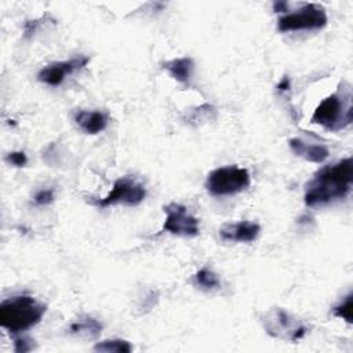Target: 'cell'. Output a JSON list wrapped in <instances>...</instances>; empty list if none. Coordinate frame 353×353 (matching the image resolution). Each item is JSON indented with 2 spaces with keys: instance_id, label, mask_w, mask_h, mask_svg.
I'll return each mask as SVG.
<instances>
[{
  "instance_id": "obj_1",
  "label": "cell",
  "mask_w": 353,
  "mask_h": 353,
  "mask_svg": "<svg viewBox=\"0 0 353 353\" xmlns=\"http://www.w3.org/2000/svg\"><path fill=\"white\" fill-rule=\"evenodd\" d=\"M353 182V160L342 159L320 168L305 186L303 201L307 207H321L345 199Z\"/></svg>"
},
{
  "instance_id": "obj_2",
  "label": "cell",
  "mask_w": 353,
  "mask_h": 353,
  "mask_svg": "<svg viewBox=\"0 0 353 353\" xmlns=\"http://www.w3.org/2000/svg\"><path fill=\"white\" fill-rule=\"evenodd\" d=\"M46 305L30 295H15L0 303V325L11 334H21L40 323Z\"/></svg>"
},
{
  "instance_id": "obj_3",
  "label": "cell",
  "mask_w": 353,
  "mask_h": 353,
  "mask_svg": "<svg viewBox=\"0 0 353 353\" xmlns=\"http://www.w3.org/2000/svg\"><path fill=\"white\" fill-rule=\"evenodd\" d=\"M353 120V106H352V91L350 88H343L335 94L324 98L319 106L314 109L312 116V123L319 124L330 131H339L347 127Z\"/></svg>"
},
{
  "instance_id": "obj_4",
  "label": "cell",
  "mask_w": 353,
  "mask_h": 353,
  "mask_svg": "<svg viewBox=\"0 0 353 353\" xmlns=\"http://www.w3.org/2000/svg\"><path fill=\"white\" fill-rule=\"evenodd\" d=\"M251 183L250 172L245 168L229 165L212 170L205 179V189L211 196H232L245 190Z\"/></svg>"
},
{
  "instance_id": "obj_5",
  "label": "cell",
  "mask_w": 353,
  "mask_h": 353,
  "mask_svg": "<svg viewBox=\"0 0 353 353\" xmlns=\"http://www.w3.org/2000/svg\"><path fill=\"white\" fill-rule=\"evenodd\" d=\"M262 324L270 336L288 342H296L307 332V327L302 321L281 307L266 312L262 317Z\"/></svg>"
},
{
  "instance_id": "obj_6",
  "label": "cell",
  "mask_w": 353,
  "mask_h": 353,
  "mask_svg": "<svg viewBox=\"0 0 353 353\" xmlns=\"http://www.w3.org/2000/svg\"><path fill=\"white\" fill-rule=\"evenodd\" d=\"M327 14L325 10L316 4L307 3L303 4L295 12H287L280 17L277 21L279 32H298V30H316L323 29L327 25Z\"/></svg>"
},
{
  "instance_id": "obj_7",
  "label": "cell",
  "mask_w": 353,
  "mask_h": 353,
  "mask_svg": "<svg viewBox=\"0 0 353 353\" xmlns=\"http://www.w3.org/2000/svg\"><path fill=\"white\" fill-rule=\"evenodd\" d=\"M146 197V189L142 183L131 176H121L114 181L112 190L102 199L94 200L92 204L105 208L113 204L138 205Z\"/></svg>"
},
{
  "instance_id": "obj_8",
  "label": "cell",
  "mask_w": 353,
  "mask_h": 353,
  "mask_svg": "<svg viewBox=\"0 0 353 353\" xmlns=\"http://www.w3.org/2000/svg\"><path fill=\"white\" fill-rule=\"evenodd\" d=\"M164 212L165 219L161 229L163 232L185 237H193L199 234V219L189 214L185 205L178 203H170L164 207Z\"/></svg>"
},
{
  "instance_id": "obj_9",
  "label": "cell",
  "mask_w": 353,
  "mask_h": 353,
  "mask_svg": "<svg viewBox=\"0 0 353 353\" xmlns=\"http://www.w3.org/2000/svg\"><path fill=\"white\" fill-rule=\"evenodd\" d=\"M90 58L84 55H77L74 58H70L68 61H58L46 65L37 74L39 81L48 84L51 87H57L62 84L66 76L83 69L88 63Z\"/></svg>"
},
{
  "instance_id": "obj_10",
  "label": "cell",
  "mask_w": 353,
  "mask_h": 353,
  "mask_svg": "<svg viewBox=\"0 0 353 353\" xmlns=\"http://www.w3.org/2000/svg\"><path fill=\"white\" fill-rule=\"evenodd\" d=\"M261 233V226L256 222L240 221L234 223H226L219 229V236L225 241L232 243H251Z\"/></svg>"
},
{
  "instance_id": "obj_11",
  "label": "cell",
  "mask_w": 353,
  "mask_h": 353,
  "mask_svg": "<svg viewBox=\"0 0 353 353\" xmlns=\"http://www.w3.org/2000/svg\"><path fill=\"white\" fill-rule=\"evenodd\" d=\"M74 121L83 132L95 135L108 127L109 117L102 110H79L74 114Z\"/></svg>"
},
{
  "instance_id": "obj_12",
  "label": "cell",
  "mask_w": 353,
  "mask_h": 353,
  "mask_svg": "<svg viewBox=\"0 0 353 353\" xmlns=\"http://www.w3.org/2000/svg\"><path fill=\"white\" fill-rule=\"evenodd\" d=\"M288 145L294 154L317 164L323 163L330 154L327 146L321 143H307L299 138H291Z\"/></svg>"
},
{
  "instance_id": "obj_13",
  "label": "cell",
  "mask_w": 353,
  "mask_h": 353,
  "mask_svg": "<svg viewBox=\"0 0 353 353\" xmlns=\"http://www.w3.org/2000/svg\"><path fill=\"white\" fill-rule=\"evenodd\" d=\"M163 68L168 72V74L176 80L178 83L183 85H189L192 80V74L194 70V62L190 57H182V58H174L171 61H167Z\"/></svg>"
},
{
  "instance_id": "obj_14",
  "label": "cell",
  "mask_w": 353,
  "mask_h": 353,
  "mask_svg": "<svg viewBox=\"0 0 353 353\" xmlns=\"http://www.w3.org/2000/svg\"><path fill=\"white\" fill-rule=\"evenodd\" d=\"M69 331L70 334H74V335H80L85 338H97L101 335L102 324L92 316L81 314L74 321L70 323Z\"/></svg>"
},
{
  "instance_id": "obj_15",
  "label": "cell",
  "mask_w": 353,
  "mask_h": 353,
  "mask_svg": "<svg viewBox=\"0 0 353 353\" xmlns=\"http://www.w3.org/2000/svg\"><path fill=\"white\" fill-rule=\"evenodd\" d=\"M194 283H196V285H199L201 290H205V291L215 290L221 285V280H219L218 274L208 268H201L194 274Z\"/></svg>"
},
{
  "instance_id": "obj_16",
  "label": "cell",
  "mask_w": 353,
  "mask_h": 353,
  "mask_svg": "<svg viewBox=\"0 0 353 353\" xmlns=\"http://www.w3.org/2000/svg\"><path fill=\"white\" fill-rule=\"evenodd\" d=\"M95 352H105V353H130L132 346L128 341L124 339H106L101 341L94 346Z\"/></svg>"
},
{
  "instance_id": "obj_17",
  "label": "cell",
  "mask_w": 353,
  "mask_h": 353,
  "mask_svg": "<svg viewBox=\"0 0 353 353\" xmlns=\"http://www.w3.org/2000/svg\"><path fill=\"white\" fill-rule=\"evenodd\" d=\"M352 312H353V294L352 292L347 294L342 302H339L338 305H335L332 307L334 316L345 320L347 324H352V321H353Z\"/></svg>"
},
{
  "instance_id": "obj_18",
  "label": "cell",
  "mask_w": 353,
  "mask_h": 353,
  "mask_svg": "<svg viewBox=\"0 0 353 353\" xmlns=\"http://www.w3.org/2000/svg\"><path fill=\"white\" fill-rule=\"evenodd\" d=\"M55 193L52 189H41L33 196V201L36 205H48L54 201Z\"/></svg>"
},
{
  "instance_id": "obj_19",
  "label": "cell",
  "mask_w": 353,
  "mask_h": 353,
  "mask_svg": "<svg viewBox=\"0 0 353 353\" xmlns=\"http://www.w3.org/2000/svg\"><path fill=\"white\" fill-rule=\"evenodd\" d=\"M6 160L14 165V167H25L26 163H28V157L25 154V152L22 150H15V152H10L7 156H6Z\"/></svg>"
},
{
  "instance_id": "obj_20",
  "label": "cell",
  "mask_w": 353,
  "mask_h": 353,
  "mask_svg": "<svg viewBox=\"0 0 353 353\" xmlns=\"http://www.w3.org/2000/svg\"><path fill=\"white\" fill-rule=\"evenodd\" d=\"M32 349H33V343H32L30 339L21 338V336L14 339V350L17 353H25V352H29Z\"/></svg>"
},
{
  "instance_id": "obj_21",
  "label": "cell",
  "mask_w": 353,
  "mask_h": 353,
  "mask_svg": "<svg viewBox=\"0 0 353 353\" xmlns=\"http://www.w3.org/2000/svg\"><path fill=\"white\" fill-rule=\"evenodd\" d=\"M273 10L276 12H285V11H288V3L287 1H274Z\"/></svg>"
},
{
  "instance_id": "obj_22",
  "label": "cell",
  "mask_w": 353,
  "mask_h": 353,
  "mask_svg": "<svg viewBox=\"0 0 353 353\" xmlns=\"http://www.w3.org/2000/svg\"><path fill=\"white\" fill-rule=\"evenodd\" d=\"M277 90L279 91H288L290 90V79L288 77H283L281 81L277 84Z\"/></svg>"
}]
</instances>
